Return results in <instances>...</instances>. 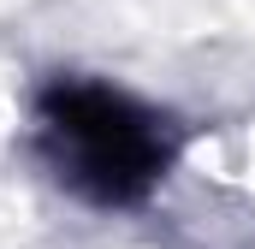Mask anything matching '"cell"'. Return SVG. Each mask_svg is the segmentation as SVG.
<instances>
[{
	"label": "cell",
	"instance_id": "6da1fadb",
	"mask_svg": "<svg viewBox=\"0 0 255 249\" xmlns=\"http://www.w3.org/2000/svg\"><path fill=\"white\" fill-rule=\"evenodd\" d=\"M36 148L89 208H142L178 160V124L101 77H54L36 95Z\"/></svg>",
	"mask_w": 255,
	"mask_h": 249
}]
</instances>
